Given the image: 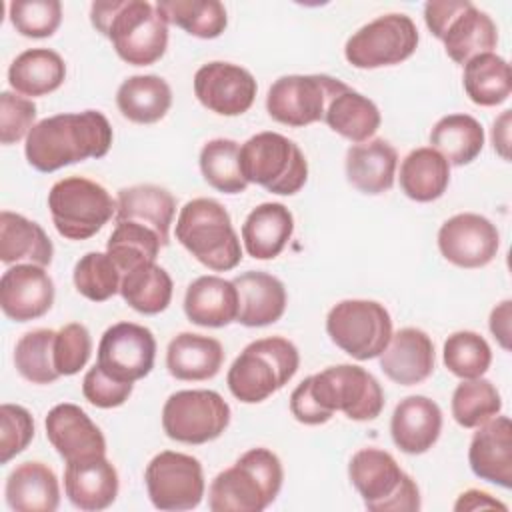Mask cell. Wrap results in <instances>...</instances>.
<instances>
[{
    "instance_id": "6da1fadb",
    "label": "cell",
    "mask_w": 512,
    "mask_h": 512,
    "mask_svg": "<svg viewBox=\"0 0 512 512\" xmlns=\"http://www.w3.org/2000/svg\"><path fill=\"white\" fill-rule=\"evenodd\" d=\"M112 126L102 112L56 114L36 122L24 154L38 172H54L86 158H102L112 146Z\"/></svg>"
},
{
    "instance_id": "7a4b0ae2",
    "label": "cell",
    "mask_w": 512,
    "mask_h": 512,
    "mask_svg": "<svg viewBox=\"0 0 512 512\" xmlns=\"http://www.w3.org/2000/svg\"><path fill=\"white\" fill-rule=\"evenodd\" d=\"M92 26L132 66L158 62L168 46V22L146 0H106L90 6Z\"/></svg>"
},
{
    "instance_id": "3957f363",
    "label": "cell",
    "mask_w": 512,
    "mask_h": 512,
    "mask_svg": "<svg viewBox=\"0 0 512 512\" xmlns=\"http://www.w3.org/2000/svg\"><path fill=\"white\" fill-rule=\"evenodd\" d=\"M282 480L280 458L268 448H252L212 480L208 508L212 512H262L276 500Z\"/></svg>"
},
{
    "instance_id": "277c9868",
    "label": "cell",
    "mask_w": 512,
    "mask_h": 512,
    "mask_svg": "<svg viewBox=\"0 0 512 512\" xmlns=\"http://www.w3.org/2000/svg\"><path fill=\"white\" fill-rule=\"evenodd\" d=\"M176 240L206 268L226 272L240 264L242 246L228 210L212 198H194L180 208Z\"/></svg>"
},
{
    "instance_id": "5b68a950",
    "label": "cell",
    "mask_w": 512,
    "mask_h": 512,
    "mask_svg": "<svg viewBox=\"0 0 512 512\" xmlns=\"http://www.w3.org/2000/svg\"><path fill=\"white\" fill-rule=\"evenodd\" d=\"M298 366L300 354L290 340L282 336L260 338L250 342L232 362L226 384L236 400L258 404L284 388Z\"/></svg>"
},
{
    "instance_id": "8992f818",
    "label": "cell",
    "mask_w": 512,
    "mask_h": 512,
    "mask_svg": "<svg viewBox=\"0 0 512 512\" xmlns=\"http://www.w3.org/2000/svg\"><path fill=\"white\" fill-rule=\"evenodd\" d=\"M348 476L370 512H416L420 490L398 466L394 456L380 448L358 450L348 464Z\"/></svg>"
},
{
    "instance_id": "52a82bcc",
    "label": "cell",
    "mask_w": 512,
    "mask_h": 512,
    "mask_svg": "<svg viewBox=\"0 0 512 512\" xmlns=\"http://www.w3.org/2000/svg\"><path fill=\"white\" fill-rule=\"evenodd\" d=\"M424 22L442 40L448 58L462 66L498 44L494 20L468 0H430L424 4Z\"/></svg>"
},
{
    "instance_id": "ba28073f",
    "label": "cell",
    "mask_w": 512,
    "mask_h": 512,
    "mask_svg": "<svg viewBox=\"0 0 512 512\" xmlns=\"http://www.w3.org/2000/svg\"><path fill=\"white\" fill-rule=\"evenodd\" d=\"M240 168L250 184L272 194L292 196L308 180V162L290 138L278 132H260L240 146Z\"/></svg>"
},
{
    "instance_id": "9c48e42d",
    "label": "cell",
    "mask_w": 512,
    "mask_h": 512,
    "mask_svg": "<svg viewBox=\"0 0 512 512\" xmlns=\"http://www.w3.org/2000/svg\"><path fill=\"white\" fill-rule=\"evenodd\" d=\"M48 208L58 234L68 240L92 238L116 216V200L108 190L82 176L58 180L48 192Z\"/></svg>"
},
{
    "instance_id": "30bf717a",
    "label": "cell",
    "mask_w": 512,
    "mask_h": 512,
    "mask_svg": "<svg viewBox=\"0 0 512 512\" xmlns=\"http://www.w3.org/2000/svg\"><path fill=\"white\" fill-rule=\"evenodd\" d=\"M314 402L328 414L344 412L350 420L366 422L380 416L384 408V392L378 380L356 364L328 366L308 376Z\"/></svg>"
},
{
    "instance_id": "8fae6325",
    "label": "cell",
    "mask_w": 512,
    "mask_h": 512,
    "mask_svg": "<svg viewBox=\"0 0 512 512\" xmlns=\"http://www.w3.org/2000/svg\"><path fill=\"white\" fill-rule=\"evenodd\" d=\"M330 340L356 360L384 352L392 336V318L376 300H342L326 316Z\"/></svg>"
},
{
    "instance_id": "7c38bea8",
    "label": "cell",
    "mask_w": 512,
    "mask_h": 512,
    "mask_svg": "<svg viewBox=\"0 0 512 512\" xmlns=\"http://www.w3.org/2000/svg\"><path fill=\"white\" fill-rule=\"evenodd\" d=\"M348 86L326 74L280 76L268 88L266 110L280 124L302 128L324 120L328 104Z\"/></svg>"
},
{
    "instance_id": "4fadbf2b",
    "label": "cell",
    "mask_w": 512,
    "mask_h": 512,
    "mask_svg": "<svg viewBox=\"0 0 512 512\" xmlns=\"http://www.w3.org/2000/svg\"><path fill=\"white\" fill-rule=\"evenodd\" d=\"M230 424V406L214 390H180L168 396L162 408V428L182 444L216 440Z\"/></svg>"
},
{
    "instance_id": "5bb4252c",
    "label": "cell",
    "mask_w": 512,
    "mask_h": 512,
    "mask_svg": "<svg viewBox=\"0 0 512 512\" xmlns=\"http://www.w3.org/2000/svg\"><path fill=\"white\" fill-rule=\"evenodd\" d=\"M418 28L406 14H384L356 30L346 46V60L364 70L394 66L410 58L418 46Z\"/></svg>"
},
{
    "instance_id": "9a60e30c",
    "label": "cell",
    "mask_w": 512,
    "mask_h": 512,
    "mask_svg": "<svg viewBox=\"0 0 512 512\" xmlns=\"http://www.w3.org/2000/svg\"><path fill=\"white\" fill-rule=\"evenodd\" d=\"M144 482L154 508L168 512L196 508L206 488L198 458L174 450H164L148 462Z\"/></svg>"
},
{
    "instance_id": "2e32d148",
    "label": "cell",
    "mask_w": 512,
    "mask_h": 512,
    "mask_svg": "<svg viewBox=\"0 0 512 512\" xmlns=\"http://www.w3.org/2000/svg\"><path fill=\"white\" fill-rule=\"evenodd\" d=\"M156 358L154 334L134 322L110 326L98 344V366L120 382H136L150 374Z\"/></svg>"
},
{
    "instance_id": "e0dca14e",
    "label": "cell",
    "mask_w": 512,
    "mask_h": 512,
    "mask_svg": "<svg viewBox=\"0 0 512 512\" xmlns=\"http://www.w3.org/2000/svg\"><path fill=\"white\" fill-rule=\"evenodd\" d=\"M254 76L232 62H208L194 74L198 102L220 116H240L250 110L256 98Z\"/></svg>"
},
{
    "instance_id": "ac0fdd59",
    "label": "cell",
    "mask_w": 512,
    "mask_h": 512,
    "mask_svg": "<svg viewBox=\"0 0 512 512\" xmlns=\"http://www.w3.org/2000/svg\"><path fill=\"white\" fill-rule=\"evenodd\" d=\"M442 256L460 268H482L500 248L498 228L484 216L464 212L448 218L438 230Z\"/></svg>"
},
{
    "instance_id": "d6986e66",
    "label": "cell",
    "mask_w": 512,
    "mask_h": 512,
    "mask_svg": "<svg viewBox=\"0 0 512 512\" xmlns=\"http://www.w3.org/2000/svg\"><path fill=\"white\" fill-rule=\"evenodd\" d=\"M54 304V282L44 266L16 264L0 278V308L14 322L44 316Z\"/></svg>"
},
{
    "instance_id": "ffe728a7",
    "label": "cell",
    "mask_w": 512,
    "mask_h": 512,
    "mask_svg": "<svg viewBox=\"0 0 512 512\" xmlns=\"http://www.w3.org/2000/svg\"><path fill=\"white\" fill-rule=\"evenodd\" d=\"M46 438L66 460L106 454V438L90 416L76 404H56L44 420Z\"/></svg>"
},
{
    "instance_id": "44dd1931",
    "label": "cell",
    "mask_w": 512,
    "mask_h": 512,
    "mask_svg": "<svg viewBox=\"0 0 512 512\" xmlns=\"http://www.w3.org/2000/svg\"><path fill=\"white\" fill-rule=\"evenodd\" d=\"M64 492L80 510H106L118 496V472L106 454L66 462Z\"/></svg>"
},
{
    "instance_id": "7402d4cb",
    "label": "cell",
    "mask_w": 512,
    "mask_h": 512,
    "mask_svg": "<svg viewBox=\"0 0 512 512\" xmlns=\"http://www.w3.org/2000/svg\"><path fill=\"white\" fill-rule=\"evenodd\" d=\"M472 472L502 488L512 486V424L508 416H494L480 424L468 448Z\"/></svg>"
},
{
    "instance_id": "603a6c76",
    "label": "cell",
    "mask_w": 512,
    "mask_h": 512,
    "mask_svg": "<svg viewBox=\"0 0 512 512\" xmlns=\"http://www.w3.org/2000/svg\"><path fill=\"white\" fill-rule=\"evenodd\" d=\"M434 344L420 328H400L380 354L382 372L400 386L424 382L434 372Z\"/></svg>"
},
{
    "instance_id": "cb8c5ba5",
    "label": "cell",
    "mask_w": 512,
    "mask_h": 512,
    "mask_svg": "<svg viewBox=\"0 0 512 512\" xmlns=\"http://www.w3.org/2000/svg\"><path fill=\"white\" fill-rule=\"evenodd\" d=\"M442 432V410L426 396H408L392 412L390 434L394 444L406 454L428 452Z\"/></svg>"
},
{
    "instance_id": "d4e9b609",
    "label": "cell",
    "mask_w": 512,
    "mask_h": 512,
    "mask_svg": "<svg viewBox=\"0 0 512 512\" xmlns=\"http://www.w3.org/2000/svg\"><path fill=\"white\" fill-rule=\"evenodd\" d=\"M238 292V318L236 322L258 328L274 324L286 310V288L284 284L260 270H248L234 280Z\"/></svg>"
},
{
    "instance_id": "484cf974",
    "label": "cell",
    "mask_w": 512,
    "mask_h": 512,
    "mask_svg": "<svg viewBox=\"0 0 512 512\" xmlns=\"http://www.w3.org/2000/svg\"><path fill=\"white\" fill-rule=\"evenodd\" d=\"M398 166L396 148L384 138L354 144L346 152V178L364 194H382L392 188Z\"/></svg>"
},
{
    "instance_id": "4316f807",
    "label": "cell",
    "mask_w": 512,
    "mask_h": 512,
    "mask_svg": "<svg viewBox=\"0 0 512 512\" xmlns=\"http://www.w3.org/2000/svg\"><path fill=\"white\" fill-rule=\"evenodd\" d=\"M184 312L192 324L222 328L238 318V292L234 282L220 276H200L184 296Z\"/></svg>"
},
{
    "instance_id": "83f0119b",
    "label": "cell",
    "mask_w": 512,
    "mask_h": 512,
    "mask_svg": "<svg viewBox=\"0 0 512 512\" xmlns=\"http://www.w3.org/2000/svg\"><path fill=\"white\" fill-rule=\"evenodd\" d=\"M176 214L174 196L156 184H136L118 190L116 222L132 220L152 228L164 246L170 242V226Z\"/></svg>"
},
{
    "instance_id": "f1b7e54d",
    "label": "cell",
    "mask_w": 512,
    "mask_h": 512,
    "mask_svg": "<svg viewBox=\"0 0 512 512\" xmlns=\"http://www.w3.org/2000/svg\"><path fill=\"white\" fill-rule=\"evenodd\" d=\"M4 496L16 512H54L60 504L58 478L42 462H22L8 474Z\"/></svg>"
},
{
    "instance_id": "f546056e",
    "label": "cell",
    "mask_w": 512,
    "mask_h": 512,
    "mask_svg": "<svg viewBox=\"0 0 512 512\" xmlns=\"http://www.w3.org/2000/svg\"><path fill=\"white\" fill-rule=\"evenodd\" d=\"M224 362L222 344L204 334L182 332L174 336L166 350L168 372L186 382H200L214 378Z\"/></svg>"
},
{
    "instance_id": "4dcf8cb0",
    "label": "cell",
    "mask_w": 512,
    "mask_h": 512,
    "mask_svg": "<svg viewBox=\"0 0 512 512\" xmlns=\"http://www.w3.org/2000/svg\"><path fill=\"white\" fill-rule=\"evenodd\" d=\"M294 232V216L280 202H264L256 206L242 224V240L246 252L256 260L276 258Z\"/></svg>"
},
{
    "instance_id": "1f68e13d",
    "label": "cell",
    "mask_w": 512,
    "mask_h": 512,
    "mask_svg": "<svg viewBox=\"0 0 512 512\" xmlns=\"http://www.w3.org/2000/svg\"><path fill=\"white\" fill-rule=\"evenodd\" d=\"M54 246L44 228L22 214L2 210L0 212V260L4 264H28L50 266Z\"/></svg>"
},
{
    "instance_id": "d6a6232c",
    "label": "cell",
    "mask_w": 512,
    "mask_h": 512,
    "mask_svg": "<svg viewBox=\"0 0 512 512\" xmlns=\"http://www.w3.org/2000/svg\"><path fill=\"white\" fill-rule=\"evenodd\" d=\"M66 64L50 48H30L18 54L8 68L10 86L22 96H44L62 86Z\"/></svg>"
},
{
    "instance_id": "836d02e7",
    "label": "cell",
    "mask_w": 512,
    "mask_h": 512,
    "mask_svg": "<svg viewBox=\"0 0 512 512\" xmlns=\"http://www.w3.org/2000/svg\"><path fill=\"white\" fill-rule=\"evenodd\" d=\"M116 106L130 122L154 124L170 110L172 90L168 82L156 74L130 76L116 92Z\"/></svg>"
},
{
    "instance_id": "e575fe53",
    "label": "cell",
    "mask_w": 512,
    "mask_h": 512,
    "mask_svg": "<svg viewBox=\"0 0 512 512\" xmlns=\"http://www.w3.org/2000/svg\"><path fill=\"white\" fill-rule=\"evenodd\" d=\"M450 184V164L434 148L412 150L400 166V188L416 202L438 200Z\"/></svg>"
},
{
    "instance_id": "d590c367",
    "label": "cell",
    "mask_w": 512,
    "mask_h": 512,
    "mask_svg": "<svg viewBox=\"0 0 512 512\" xmlns=\"http://www.w3.org/2000/svg\"><path fill=\"white\" fill-rule=\"evenodd\" d=\"M430 148L444 156L452 166H464L476 160L484 148L482 124L470 114H448L430 130Z\"/></svg>"
},
{
    "instance_id": "8d00e7d4",
    "label": "cell",
    "mask_w": 512,
    "mask_h": 512,
    "mask_svg": "<svg viewBox=\"0 0 512 512\" xmlns=\"http://www.w3.org/2000/svg\"><path fill=\"white\" fill-rule=\"evenodd\" d=\"M172 278L156 262H144L122 274L120 296L140 314H160L172 300Z\"/></svg>"
},
{
    "instance_id": "74e56055",
    "label": "cell",
    "mask_w": 512,
    "mask_h": 512,
    "mask_svg": "<svg viewBox=\"0 0 512 512\" xmlns=\"http://www.w3.org/2000/svg\"><path fill=\"white\" fill-rule=\"evenodd\" d=\"M324 122L342 138L360 144L376 134L382 116L378 106L368 96L346 88L328 104Z\"/></svg>"
},
{
    "instance_id": "f35d334b",
    "label": "cell",
    "mask_w": 512,
    "mask_h": 512,
    "mask_svg": "<svg viewBox=\"0 0 512 512\" xmlns=\"http://www.w3.org/2000/svg\"><path fill=\"white\" fill-rule=\"evenodd\" d=\"M462 84L474 104L498 106L512 92L510 64L494 52L478 54L464 64Z\"/></svg>"
},
{
    "instance_id": "ab89813d",
    "label": "cell",
    "mask_w": 512,
    "mask_h": 512,
    "mask_svg": "<svg viewBox=\"0 0 512 512\" xmlns=\"http://www.w3.org/2000/svg\"><path fill=\"white\" fill-rule=\"evenodd\" d=\"M156 8L168 24L196 38H218L228 26L226 8L218 0H158Z\"/></svg>"
},
{
    "instance_id": "60d3db41",
    "label": "cell",
    "mask_w": 512,
    "mask_h": 512,
    "mask_svg": "<svg viewBox=\"0 0 512 512\" xmlns=\"http://www.w3.org/2000/svg\"><path fill=\"white\" fill-rule=\"evenodd\" d=\"M200 172L214 190L224 194H240L248 186L240 168V144L230 138H214L202 146Z\"/></svg>"
},
{
    "instance_id": "b9f144b4",
    "label": "cell",
    "mask_w": 512,
    "mask_h": 512,
    "mask_svg": "<svg viewBox=\"0 0 512 512\" xmlns=\"http://www.w3.org/2000/svg\"><path fill=\"white\" fill-rule=\"evenodd\" d=\"M160 248H164L160 236L152 228L132 220L116 222L106 242V252L116 262L120 274L138 264L156 262Z\"/></svg>"
},
{
    "instance_id": "7bdbcfd3",
    "label": "cell",
    "mask_w": 512,
    "mask_h": 512,
    "mask_svg": "<svg viewBox=\"0 0 512 512\" xmlns=\"http://www.w3.org/2000/svg\"><path fill=\"white\" fill-rule=\"evenodd\" d=\"M54 338V330L36 328L16 342L14 364L24 380L32 384H52L60 378L54 366Z\"/></svg>"
},
{
    "instance_id": "ee69618b",
    "label": "cell",
    "mask_w": 512,
    "mask_h": 512,
    "mask_svg": "<svg viewBox=\"0 0 512 512\" xmlns=\"http://www.w3.org/2000/svg\"><path fill=\"white\" fill-rule=\"evenodd\" d=\"M500 410L502 398L490 380H462L452 394V416L462 428H478Z\"/></svg>"
},
{
    "instance_id": "f6af8a7d",
    "label": "cell",
    "mask_w": 512,
    "mask_h": 512,
    "mask_svg": "<svg viewBox=\"0 0 512 512\" xmlns=\"http://www.w3.org/2000/svg\"><path fill=\"white\" fill-rule=\"evenodd\" d=\"M444 366L462 380L480 378L492 362V350L488 342L472 330H460L444 342Z\"/></svg>"
},
{
    "instance_id": "bcb514c9",
    "label": "cell",
    "mask_w": 512,
    "mask_h": 512,
    "mask_svg": "<svg viewBox=\"0 0 512 512\" xmlns=\"http://www.w3.org/2000/svg\"><path fill=\"white\" fill-rule=\"evenodd\" d=\"M72 280L84 298L104 302L120 292L122 274L108 252H88L76 262Z\"/></svg>"
},
{
    "instance_id": "7dc6e473",
    "label": "cell",
    "mask_w": 512,
    "mask_h": 512,
    "mask_svg": "<svg viewBox=\"0 0 512 512\" xmlns=\"http://www.w3.org/2000/svg\"><path fill=\"white\" fill-rule=\"evenodd\" d=\"M8 8L12 26L26 38H48L62 22L58 0H14Z\"/></svg>"
},
{
    "instance_id": "c3c4849f",
    "label": "cell",
    "mask_w": 512,
    "mask_h": 512,
    "mask_svg": "<svg viewBox=\"0 0 512 512\" xmlns=\"http://www.w3.org/2000/svg\"><path fill=\"white\" fill-rule=\"evenodd\" d=\"M92 354V338L84 324L72 322L56 330L54 338V366L60 376L80 372Z\"/></svg>"
},
{
    "instance_id": "681fc988",
    "label": "cell",
    "mask_w": 512,
    "mask_h": 512,
    "mask_svg": "<svg viewBox=\"0 0 512 512\" xmlns=\"http://www.w3.org/2000/svg\"><path fill=\"white\" fill-rule=\"evenodd\" d=\"M34 438L32 414L18 404L0 406V462L8 464Z\"/></svg>"
},
{
    "instance_id": "f907efd6",
    "label": "cell",
    "mask_w": 512,
    "mask_h": 512,
    "mask_svg": "<svg viewBox=\"0 0 512 512\" xmlns=\"http://www.w3.org/2000/svg\"><path fill=\"white\" fill-rule=\"evenodd\" d=\"M34 120L36 106L32 100L22 98L14 92L0 94V142L4 146L28 138L30 130L36 126Z\"/></svg>"
},
{
    "instance_id": "816d5d0a",
    "label": "cell",
    "mask_w": 512,
    "mask_h": 512,
    "mask_svg": "<svg viewBox=\"0 0 512 512\" xmlns=\"http://www.w3.org/2000/svg\"><path fill=\"white\" fill-rule=\"evenodd\" d=\"M132 388V382H120L108 376L98 364H94L82 380V394L96 408L122 406L130 398Z\"/></svg>"
},
{
    "instance_id": "f5cc1de1",
    "label": "cell",
    "mask_w": 512,
    "mask_h": 512,
    "mask_svg": "<svg viewBox=\"0 0 512 512\" xmlns=\"http://www.w3.org/2000/svg\"><path fill=\"white\" fill-rule=\"evenodd\" d=\"M290 412L292 416L308 426H318V424H326L332 414L324 412L312 398L310 394V380L304 378L290 394Z\"/></svg>"
},
{
    "instance_id": "db71d44e",
    "label": "cell",
    "mask_w": 512,
    "mask_h": 512,
    "mask_svg": "<svg viewBox=\"0 0 512 512\" xmlns=\"http://www.w3.org/2000/svg\"><path fill=\"white\" fill-rule=\"evenodd\" d=\"M510 304V300H504L490 314V332L504 350H510Z\"/></svg>"
},
{
    "instance_id": "11a10c76",
    "label": "cell",
    "mask_w": 512,
    "mask_h": 512,
    "mask_svg": "<svg viewBox=\"0 0 512 512\" xmlns=\"http://www.w3.org/2000/svg\"><path fill=\"white\" fill-rule=\"evenodd\" d=\"M484 508H500V510H508L506 504H502L500 500L492 498L488 492L482 490H466L458 496L454 510L456 512H464V510H484Z\"/></svg>"
},
{
    "instance_id": "9f6ffc18",
    "label": "cell",
    "mask_w": 512,
    "mask_h": 512,
    "mask_svg": "<svg viewBox=\"0 0 512 512\" xmlns=\"http://www.w3.org/2000/svg\"><path fill=\"white\" fill-rule=\"evenodd\" d=\"M492 142H494V150L504 158L508 160L510 154H508V148H510V110H504L500 114V118L494 120V126H492Z\"/></svg>"
}]
</instances>
